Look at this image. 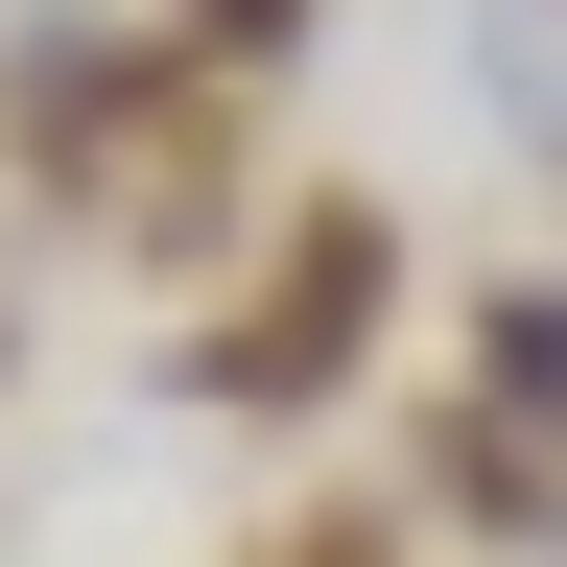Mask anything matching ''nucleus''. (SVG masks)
Segmentation results:
<instances>
[{
	"mask_svg": "<svg viewBox=\"0 0 567 567\" xmlns=\"http://www.w3.org/2000/svg\"><path fill=\"white\" fill-rule=\"evenodd\" d=\"M237 567H402V496H379V473H354V496H284Z\"/></svg>",
	"mask_w": 567,
	"mask_h": 567,
	"instance_id": "39448f33",
	"label": "nucleus"
},
{
	"mask_svg": "<svg viewBox=\"0 0 567 567\" xmlns=\"http://www.w3.org/2000/svg\"><path fill=\"white\" fill-rule=\"evenodd\" d=\"M402 520H473L496 567H567V402H496V379H450V402H402Z\"/></svg>",
	"mask_w": 567,
	"mask_h": 567,
	"instance_id": "f03ea898",
	"label": "nucleus"
},
{
	"mask_svg": "<svg viewBox=\"0 0 567 567\" xmlns=\"http://www.w3.org/2000/svg\"><path fill=\"white\" fill-rule=\"evenodd\" d=\"M379 331H402V213H379V189H260V237L189 284L166 379L237 402V425H308V402L379 379Z\"/></svg>",
	"mask_w": 567,
	"mask_h": 567,
	"instance_id": "f257e3e1",
	"label": "nucleus"
},
{
	"mask_svg": "<svg viewBox=\"0 0 567 567\" xmlns=\"http://www.w3.org/2000/svg\"><path fill=\"white\" fill-rule=\"evenodd\" d=\"M473 379L496 402H567V260H496L473 284Z\"/></svg>",
	"mask_w": 567,
	"mask_h": 567,
	"instance_id": "7ed1b4c3",
	"label": "nucleus"
},
{
	"mask_svg": "<svg viewBox=\"0 0 567 567\" xmlns=\"http://www.w3.org/2000/svg\"><path fill=\"white\" fill-rule=\"evenodd\" d=\"M0 402H24V308H0Z\"/></svg>",
	"mask_w": 567,
	"mask_h": 567,
	"instance_id": "423d86ee",
	"label": "nucleus"
},
{
	"mask_svg": "<svg viewBox=\"0 0 567 567\" xmlns=\"http://www.w3.org/2000/svg\"><path fill=\"white\" fill-rule=\"evenodd\" d=\"M308 24H331V0H142V48L237 71V95H260V71H308Z\"/></svg>",
	"mask_w": 567,
	"mask_h": 567,
	"instance_id": "20e7f679",
	"label": "nucleus"
}]
</instances>
